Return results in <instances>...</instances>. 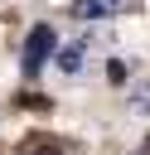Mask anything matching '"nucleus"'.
<instances>
[{
	"label": "nucleus",
	"instance_id": "f257e3e1",
	"mask_svg": "<svg viewBox=\"0 0 150 155\" xmlns=\"http://www.w3.org/2000/svg\"><path fill=\"white\" fill-rule=\"evenodd\" d=\"M53 53V29L48 24H39V29H29V44H24V73L34 78L39 68H44V58Z\"/></svg>",
	"mask_w": 150,
	"mask_h": 155
},
{
	"label": "nucleus",
	"instance_id": "f03ea898",
	"mask_svg": "<svg viewBox=\"0 0 150 155\" xmlns=\"http://www.w3.org/2000/svg\"><path fill=\"white\" fill-rule=\"evenodd\" d=\"M58 68H63V73H77V68H82V44L58 48Z\"/></svg>",
	"mask_w": 150,
	"mask_h": 155
},
{
	"label": "nucleus",
	"instance_id": "7ed1b4c3",
	"mask_svg": "<svg viewBox=\"0 0 150 155\" xmlns=\"http://www.w3.org/2000/svg\"><path fill=\"white\" fill-rule=\"evenodd\" d=\"M29 155H63V145H58V140H34Z\"/></svg>",
	"mask_w": 150,
	"mask_h": 155
},
{
	"label": "nucleus",
	"instance_id": "20e7f679",
	"mask_svg": "<svg viewBox=\"0 0 150 155\" xmlns=\"http://www.w3.org/2000/svg\"><path fill=\"white\" fill-rule=\"evenodd\" d=\"M106 78H111V82H126V63L111 58V63H106Z\"/></svg>",
	"mask_w": 150,
	"mask_h": 155
}]
</instances>
